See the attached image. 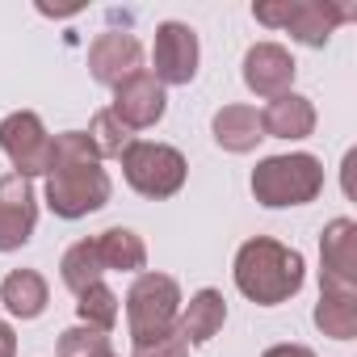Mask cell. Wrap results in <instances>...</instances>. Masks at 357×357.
Masks as SVG:
<instances>
[{"label":"cell","mask_w":357,"mask_h":357,"mask_svg":"<svg viewBox=\"0 0 357 357\" xmlns=\"http://www.w3.org/2000/svg\"><path fill=\"white\" fill-rule=\"evenodd\" d=\"M109 202V172L101 168L84 130L55 135L47 168V206L59 219H84Z\"/></svg>","instance_id":"obj_1"},{"label":"cell","mask_w":357,"mask_h":357,"mask_svg":"<svg viewBox=\"0 0 357 357\" xmlns=\"http://www.w3.org/2000/svg\"><path fill=\"white\" fill-rule=\"evenodd\" d=\"M231 273H236V286H240L244 298H252L257 307H278V303H290L303 290L307 265H303L298 248L278 244L269 236H252V240L240 244Z\"/></svg>","instance_id":"obj_2"},{"label":"cell","mask_w":357,"mask_h":357,"mask_svg":"<svg viewBox=\"0 0 357 357\" xmlns=\"http://www.w3.org/2000/svg\"><path fill=\"white\" fill-rule=\"evenodd\" d=\"M324 194V164L307 151L269 155L252 168V198L269 211L307 206Z\"/></svg>","instance_id":"obj_3"},{"label":"cell","mask_w":357,"mask_h":357,"mask_svg":"<svg viewBox=\"0 0 357 357\" xmlns=\"http://www.w3.org/2000/svg\"><path fill=\"white\" fill-rule=\"evenodd\" d=\"M181 315V286L168 273H139L126 290V328L135 344H147L176 328Z\"/></svg>","instance_id":"obj_4"},{"label":"cell","mask_w":357,"mask_h":357,"mask_svg":"<svg viewBox=\"0 0 357 357\" xmlns=\"http://www.w3.org/2000/svg\"><path fill=\"white\" fill-rule=\"evenodd\" d=\"M252 17L261 26L286 30L303 47H328V38L353 17V9H340L332 0H261L252 5Z\"/></svg>","instance_id":"obj_5"},{"label":"cell","mask_w":357,"mask_h":357,"mask_svg":"<svg viewBox=\"0 0 357 357\" xmlns=\"http://www.w3.org/2000/svg\"><path fill=\"white\" fill-rule=\"evenodd\" d=\"M122 176H126V185L151 202L160 198H172L176 190L185 185V176H190V164L185 155L168 147V143H151V139H135L122 155Z\"/></svg>","instance_id":"obj_6"},{"label":"cell","mask_w":357,"mask_h":357,"mask_svg":"<svg viewBox=\"0 0 357 357\" xmlns=\"http://www.w3.org/2000/svg\"><path fill=\"white\" fill-rule=\"evenodd\" d=\"M0 147L13 160V172L34 181V176H47L51 168V147H55V135H47L43 118L34 109H17L0 122Z\"/></svg>","instance_id":"obj_7"},{"label":"cell","mask_w":357,"mask_h":357,"mask_svg":"<svg viewBox=\"0 0 357 357\" xmlns=\"http://www.w3.org/2000/svg\"><path fill=\"white\" fill-rule=\"evenodd\" d=\"M198 59H202V47H198V34L194 26L185 22H164L155 26V47H151V76L160 84H190L198 76Z\"/></svg>","instance_id":"obj_8"},{"label":"cell","mask_w":357,"mask_h":357,"mask_svg":"<svg viewBox=\"0 0 357 357\" xmlns=\"http://www.w3.org/2000/svg\"><path fill=\"white\" fill-rule=\"evenodd\" d=\"M38 223V198L34 185L17 172L0 176V252H17L30 244Z\"/></svg>","instance_id":"obj_9"},{"label":"cell","mask_w":357,"mask_h":357,"mask_svg":"<svg viewBox=\"0 0 357 357\" xmlns=\"http://www.w3.org/2000/svg\"><path fill=\"white\" fill-rule=\"evenodd\" d=\"M114 118L126 126V130H147L164 118L168 109V97H164V84L151 76V72H135L126 76L118 89H114Z\"/></svg>","instance_id":"obj_10"},{"label":"cell","mask_w":357,"mask_h":357,"mask_svg":"<svg viewBox=\"0 0 357 357\" xmlns=\"http://www.w3.org/2000/svg\"><path fill=\"white\" fill-rule=\"evenodd\" d=\"M319 286L357 290V223L332 219L319 236Z\"/></svg>","instance_id":"obj_11"},{"label":"cell","mask_w":357,"mask_h":357,"mask_svg":"<svg viewBox=\"0 0 357 357\" xmlns=\"http://www.w3.org/2000/svg\"><path fill=\"white\" fill-rule=\"evenodd\" d=\"M89 72H93L97 84L118 89L126 76L143 72V47H139V38L135 34H122V30L97 34L93 47H89Z\"/></svg>","instance_id":"obj_12"},{"label":"cell","mask_w":357,"mask_h":357,"mask_svg":"<svg viewBox=\"0 0 357 357\" xmlns=\"http://www.w3.org/2000/svg\"><path fill=\"white\" fill-rule=\"evenodd\" d=\"M294 76H298V63H294V55H290L286 47H278V43H257V47H248V55H244V84H248L257 97L273 101V97L290 93Z\"/></svg>","instance_id":"obj_13"},{"label":"cell","mask_w":357,"mask_h":357,"mask_svg":"<svg viewBox=\"0 0 357 357\" xmlns=\"http://www.w3.org/2000/svg\"><path fill=\"white\" fill-rule=\"evenodd\" d=\"M261 114V130H265V139H307L311 130H315V105L303 97V93H282V97H273L265 109H257Z\"/></svg>","instance_id":"obj_14"},{"label":"cell","mask_w":357,"mask_h":357,"mask_svg":"<svg viewBox=\"0 0 357 357\" xmlns=\"http://www.w3.org/2000/svg\"><path fill=\"white\" fill-rule=\"evenodd\" d=\"M223 324H227V303H223L219 290L206 286V290H198L181 307V324H176V332L185 336V344H206V340H215L223 332Z\"/></svg>","instance_id":"obj_15"},{"label":"cell","mask_w":357,"mask_h":357,"mask_svg":"<svg viewBox=\"0 0 357 357\" xmlns=\"http://www.w3.org/2000/svg\"><path fill=\"white\" fill-rule=\"evenodd\" d=\"M211 130H215V143H219L223 151H231V155H244V151H252V147L265 139L261 114H257L252 105H223V109L215 114Z\"/></svg>","instance_id":"obj_16"},{"label":"cell","mask_w":357,"mask_h":357,"mask_svg":"<svg viewBox=\"0 0 357 357\" xmlns=\"http://www.w3.org/2000/svg\"><path fill=\"white\" fill-rule=\"evenodd\" d=\"M0 303L9 307V315L17 319H38L51 303V290H47V278L38 269H13L5 282H0Z\"/></svg>","instance_id":"obj_17"},{"label":"cell","mask_w":357,"mask_h":357,"mask_svg":"<svg viewBox=\"0 0 357 357\" xmlns=\"http://www.w3.org/2000/svg\"><path fill=\"white\" fill-rule=\"evenodd\" d=\"M315 328H319L324 336H332V340H353V336H357V290L319 286Z\"/></svg>","instance_id":"obj_18"},{"label":"cell","mask_w":357,"mask_h":357,"mask_svg":"<svg viewBox=\"0 0 357 357\" xmlns=\"http://www.w3.org/2000/svg\"><path fill=\"white\" fill-rule=\"evenodd\" d=\"M93 244H97V257H101L105 269L139 273V269L147 265V244H143V236L130 231V227H109V231L93 236Z\"/></svg>","instance_id":"obj_19"},{"label":"cell","mask_w":357,"mask_h":357,"mask_svg":"<svg viewBox=\"0 0 357 357\" xmlns=\"http://www.w3.org/2000/svg\"><path fill=\"white\" fill-rule=\"evenodd\" d=\"M101 273H105V265H101L93 240L72 244V248L63 252V261H59V278H63V286H68L72 294H80V290H89L93 282H101Z\"/></svg>","instance_id":"obj_20"},{"label":"cell","mask_w":357,"mask_h":357,"mask_svg":"<svg viewBox=\"0 0 357 357\" xmlns=\"http://www.w3.org/2000/svg\"><path fill=\"white\" fill-rule=\"evenodd\" d=\"M84 135H89V143H93L97 160H118V155L135 143V130H126V126L114 118V109H97Z\"/></svg>","instance_id":"obj_21"},{"label":"cell","mask_w":357,"mask_h":357,"mask_svg":"<svg viewBox=\"0 0 357 357\" xmlns=\"http://www.w3.org/2000/svg\"><path fill=\"white\" fill-rule=\"evenodd\" d=\"M76 315H80V324H89L97 332H109L118 324V294L105 282H93L89 290L76 294Z\"/></svg>","instance_id":"obj_22"},{"label":"cell","mask_w":357,"mask_h":357,"mask_svg":"<svg viewBox=\"0 0 357 357\" xmlns=\"http://www.w3.org/2000/svg\"><path fill=\"white\" fill-rule=\"evenodd\" d=\"M109 332H97L89 324L59 332V357H109Z\"/></svg>","instance_id":"obj_23"},{"label":"cell","mask_w":357,"mask_h":357,"mask_svg":"<svg viewBox=\"0 0 357 357\" xmlns=\"http://www.w3.org/2000/svg\"><path fill=\"white\" fill-rule=\"evenodd\" d=\"M135 357H190V344L172 328V332H164V336H155L147 344H135Z\"/></svg>","instance_id":"obj_24"},{"label":"cell","mask_w":357,"mask_h":357,"mask_svg":"<svg viewBox=\"0 0 357 357\" xmlns=\"http://www.w3.org/2000/svg\"><path fill=\"white\" fill-rule=\"evenodd\" d=\"M261 357H315L307 344H273V349H265Z\"/></svg>","instance_id":"obj_25"},{"label":"cell","mask_w":357,"mask_h":357,"mask_svg":"<svg viewBox=\"0 0 357 357\" xmlns=\"http://www.w3.org/2000/svg\"><path fill=\"white\" fill-rule=\"evenodd\" d=\"M0 357H17V332L0 319Z\"/></svg>","instance_id":"obj_26"},{"label":"cell","mask_w":357,"mask_h":357,"mask_svg":"<svg viewBox=\"0 0 357 357\" xmlns=\"http://www.w3.org/2000/svg\"><path fill=\"white\" fill-rule=\"evenodd\" d=\"M109 357H114V353H109Z\"/></svg>","instance_id":"obj_27"}]
</instances>
